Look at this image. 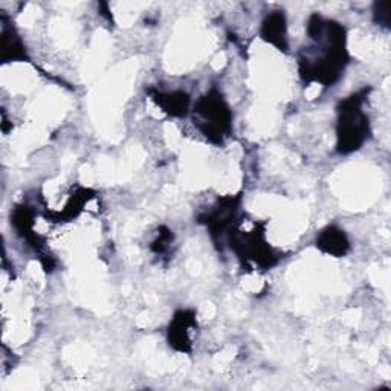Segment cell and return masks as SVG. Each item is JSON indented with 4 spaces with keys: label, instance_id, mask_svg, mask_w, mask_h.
<instances>
[{
    "label": "cell",
    "instance_id": "obj_3",
    "mask_svg": "<svg viewBox=\"0 0 391 391\" xmlns=\"http://www.w3.org/2000/svg\"><path fill=\"white\" fill-rule=\"evenodd\" d=\"M318 246L329 254H344L349 248V242H347L345 236L335 228H329L327 231L320 236V240H318Z\"/></svg>",
    "mask_w": 391,
    "mask_h": 391
},
{
    "label": "cell",
    "instance_id": "obj_4",
    "mask_svg": "<svg viewBox=\"0 0 391 391\" xmlns=\"http://www.w3.org/2000/svg\"><path fill=\"white\" fill-rule=\"evenodd\" d=\"M190 324H193V321L187 316V312H180L170 327V341L180 350H184L185 344L190 343V339H188V332H190L188 325Z\"/></svg>",
    "mask_w": 391,
    "mask_h": 391
},
{
    "label": "cell",
    "instance_id": "obj_1",
    "mask_svg": "<svg viewBox=\"0 0 391 391\" xmlns=\"http://www.w3.org/2000/svg\"><path fill=\"white\" fill-rule=\"evenodd\" d=\"M368 132V121L365 115L361 111V101L358 97H352L344 101L341 108V117H339L338 147L344 153L359 149V146L365 140Z\"/></svg>",
    "mask_w": 391,
    "mask_h": 391
},
{
    "label": "cell",
    "instance_id": "obj_5",
    "mask_svg": "<svg viewBox=\"0 0 391 391\" xmlns=\"http://www.w3.org/2000/svg\"><path fill=\"white\" fill-rule=\"evenodd\" d=\"M265 39L269 40L274 45H281L285 40V20L280 14H274L265 23Z\"/></svg>",
    "mask_w": 391,
    "mask_h": 391
},
{
    "label": "cell",
    "instance_id": "obj_2",
    "mask_svg": "<svg viewBox=\"0 0 391 391\" xmlns=\"http://www.w3.org/2000/svg\"><path fill=\"white\" fill-rule=\"evenodd\" d=\"M198 112L207 122V127L204 128L207 136L222 137L229 128V112L228 107L222 103V99L211 97L202 99Z\"/></svg>",
    "mask_w": 391,
    "mask_h": 391
}]
</instances>
